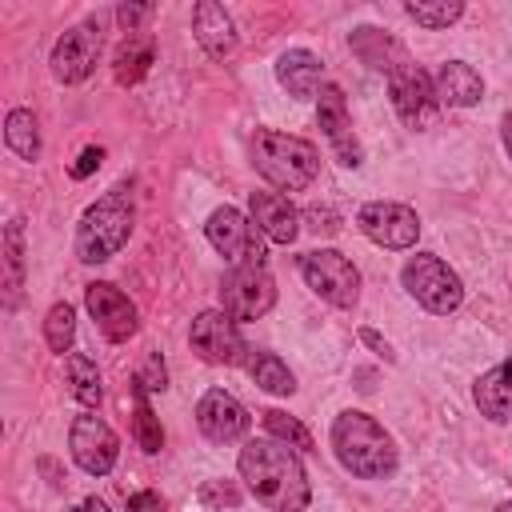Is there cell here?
I'll return each mask as SVG.
<instances>
[{
  "mask_svg": "<svg viewBox=\"0 0 512 512\" xmlns=\"http://www.w3.org/2000/svg\"><path fill=\"white\" fill-rule=\"evenodd\" d=\"M240 476L248 492L272 512H304L312 500L300 456L280 440H252L240 452Z\"/></svg>",
  "mask_w": 512,
  "mask_h": 512,
  "instance_id": "1",
  "label": "cell"
},
{
  "mask_svg": "<svg viewBox=\"0 0 512 512\" xmlns=\"http://www.w3.org/2000/svg\"><path fill=\"white\" fill-rule=\"evenodd\" d=\"M332 448H336V460L360 480H384L396 468L392 436L368 412H356V408L332 420Z\"/></svg>",
  "mask_w": 512,
  "mask_h": 512,
  "instance_id": "2",
  "label": "cell"
},
{
  "mask_svg": "<svg viewBox=\"0 0 512 512\" xmlns=\"http://www.w3.org/2000/svg\"><path fill=\"white\" fill-rule=\"evenodd\" d=\"M136 224V204L128 188H112L104 192L96 204H88V212L76 224V256L84 264H104L108 256H116Z\"/></svg>",
  "mask_w": 512,
  "mask_h": 512,
  "instance_id": "3",
  "label": "cell"
},
{
  "mask_svg": "<svg viewBox=\"0 0 512 512\" xmlns=\"http://www.w3.org/2000/svg\"><path fill=\"white\" fill-rule=\"evenodd\" d=\"M252 164L256 172L284 192L308 188L320 172V152L312 140L288 136V132H272V128H256L252 136Z\"/></svg>",
  "mask_w": 512,
  "mask_h": 512,
  "instance_id": "4",
  "label": "cell"
},
{
  "mask_svg": "<svg viewBox=\"0 0 512 512\" xmlns=\"http://www.w3.org/2000/svg\"><path fill=\"white\" fill-rule=\"evenodd\" d=\"M400 280H404L408 296H412L420 308L436 312V316L456 312L460 300H464V284H460V276H456L440 256H428V252L412 256V260L404 264Z\"/></svg>",
  "mask_w": 512,
  "mask_h": 512,
  "instance_id": "5",
  "label": "cell"
},
{
  "mask_svg": "<svg viewBox=\"0 0 512 512\" xmlns=\"http://www.w3.org/2000/svg\"><path fill=\"white\" fill-rule=\"evenodd\" d=\"M204 236L236 268H264V232L240 208H216L204 224Z\"/></svg>",
  "mask_w": 512,
  "mask_h": 512,
  "instance_id": "6",
  "label": "cell"
},
{
  "mask_svg": "<svg viewBox=\"0 0 512 512\" xmlns=\"http://www.w3.org/2000/svg\"><path fill=\"white\" fill-rule=\"evenodd\" d=\"M300 272H304V284H308L320 300H328V304H336V308H352V304L360 300V272H356V264H352L344 252H336V248L304 252V256H300Z\"/></svg>",
  "mask_w": 512,
  "mask_h": 512,
  "instance_id": "7",
  "label": "cell"
},
{
  "mask_svg": "<svg viewBox=\"0 0 512 512\" xmlns=\"http://www.w3.org/2000/svg\"><path fill=\"white\" fill-rule=\"evenodd\" d=\"M388 92H392V104L400 112V120L408 128H432L440 120V100H436V84L428 80V72L420 64H400L392 76H388Z\"/></svg>",
  "mask_w": 512,
  "mask_h": 512,
  "instance_id": "8",
  "label": "cell"
},
{
  "mask_svg": "<svg viewBox=\"0 0 512 512\" xmlns=\"http://www.w3.org/2000/svg\"><path fill=\"white\" fill-rule=\"evenodd\" d=\"M356 224H360V232L372 244L396 248V252L400 248H412L416 236H420V216L408 204H400V200H368L356 212Z\"/></svg>",
  "mask_w": 512,
  "mask_h": 512,
  "instance_id": "9",
  "label": "cell"
},
{
  "mask_svg": "<svg viewBox=\"0 0 512 512\" xmlns=\"http://www.w3.org/2000/svg\"><path fill=\"white\" fill-rule=\"evenodd\" d=\"M276 304V280L264 268H232L220 280V312L232 320H256Z\"/></svg>",
  "mask_w": 512,
  "mask_h": 512,
  "instance_id": "10",
  "label": "cell"
},
{
  "mask_svg": "<svg viewBox=\"0 0 512 512\" xmlns=\"http://www.w3.org/2000/svg\"><path fill=\"white\" fill-rule=\"evenodd\" d=\"M68 448H72V460L88 476L112 472V464L120 456V440H116V432L100 416H76L72 420V432H68Z\"/></svg>",
  "mask_w": 512,
  "mask_h": 512,
  "instance_id": "11",
  "label": "cell"
},
{
  "mask_svg": "<svg viewBox=\"0 0 512 512\" xmlns=\"http://www.w3.org/2000/svg\"><path fill=\"white\" fill-rule=\"evenodd\" d=\"M188 340H192V348L208 360V364H240L244 360V336H240V328H236V320L228 316V312H200L196 320H192V332H188Z\"/></svg>",
  "mask_w": 512,
  "mask_h": 512,
  "instance_id": "12",
  "label": "cell"
},
{
  "mask_svg": "<svg viewBox=\"0 0 512 512\" xmlns=\"http://www.w3.org/2000/svg\"><path fill=\"white\" fill-rule=\"evenodd\" d=\"M100 60V28L76 24L52 44V76L64 84H80Z\"/></svg>",
  "mask_w": 512,
  "mask_h": 512,
  "instance_id": "13",
  "label": "cell"
},
{
  "mask_svg": "<svg viewBox=\"0 0 512 512\" xmlns=\"http://www.w3.org/2000/svg\"><path fill=\"white\" fill-rule=\"evenodd\" d=\"M84 304H88L92 320L100 324V332H104L108 340H116V344H120V340L136 336V328H140L136 304H132L116 284H108V280L88 284V288H84Z\"/></svg>",
  "mask_w": 512,
  "mask_h": 512,
  "instance_id": "14",
  "label": "cell"
},
{
  "mask_svg": "<svg viewBox=\"0 0 512 512\" xmlns=\"http://www.w3.org/2000/svg\"><path fill=\"white\" fill-rule=\"evenodd\" d=\"M316 120H320L328 144L336 148V160L348 164V168H356L364 160V152H360V140L352 132V120H348V100H344V92L336 84H324L320 88V96H316Z\"/></svg>",
  "mask_w": 512,
  "mask_h": 512,
  "instance_id": "15",
  "label": "cell"
},
{
  "mask_svg": "<svg viewBox=\"0 0 512 512\" xmlns=\"http://www.w3.org/2000/svg\"><path fill=\"white\" fill-rule=\"evenodd\" d=\"M196 424L212 444H232V440H240L248 432V412L232 392L208 388L200 396V404H196Z\"/></svg>",
  "mask_w": 512,
  "mask_h": 512,
  "instance_id": "16",
  "label": "cell"
},
{
  "mask_svg": "<svg viewBox=\"0 0 512 512\" xmlns=\"http://www.w3.org/2000/svg\"><path fill=\"white\" fill-rule=\"evenodd\" d=\"M248 208H252V224L276 240V244H292L300 236V212L292 208L288 196L280 192H252L248 196Z\"/></svg>",
  "mask_w": 512,
  "mask_h": 512,
  "instance_id": "17",
  "label": "cell"
},
{
  "mask_svg": "<svg viewBox=\"0 0 512 512\" xmlns=\"http://www.w3.org/2000/svg\"><path fill=\"white\" fill-rule=\"evenodd\" d=\"M192 24H196L200 48H204L212 60H224V56L236 52V24H232V16L224 12V4L200 0V4L192 8Z\"/></svg>",
  "mask_w": 512,
  "mask_h": 512,
  "instance_id": "18",
  "label": "cell"
},
{
  "mask_svg": "<svg viewBox=\"0 0 512 512\" xmlns=\"http://www.w3.org/2000/svg\"><path fill=\"white\" fill-rule=\"evenodd\" d=\"M276 80H280V88H288V96L316 100L324 88V64H320V56H312L304 48H288L276 60Z\"/></svg>",
  "mask_w": 512,
  "mask_h": 512,
  "instance_id": "19",
  "label": "cell"
},
{
  "mask_svg": "<svg viewBox=\"0 0 512 512\" xmlns=\"http://www.w3.org/2000/svg\"><path fill=\"white\" fill-rule=\"evenodd\" d=\"M432 84H436V100L448 104V108H472V104H480V96H484L480 72H476L472 64H464V60L440 64V72H436Z\"/></svg>",
  "mask_w": 512,
  "mask_h": 512,
  "instance_id": "20",
  "label": "cell"
},
{
  "mask_svg": "<svg viewBox=\"0 0 512 512\" xmlns=\"http://www.w3.org/2000/svg\"><path fill=\"white\" fill-rule=\"evenodd\" d=\"M472 400H476L480 416H488V420H496V424L512 420V356L500 360L496 368H488V372L476 380Z\"/></svg>",
  "mask_w": 512,
  "mask_h": 512,
  "instance_id": "21",
  "label": "cell"
},
{
  "mask_svg": "<svg viewBox=\"0 0 512 512\" xmlns=\"http://www.w3.org/2000/svg\"><path fill=\"white\" fill-rule=\"evenodd\" d=\"M348 44H352V52L368 64V68H376V72H396L400 64H408V52H404V44L396 40V36H388V32H380V28H356L352 36H348Z\"/></svg>",
  "mask_w": 512,
  "mask_h": 512,
  "instance_id": "22",
  "label": "cell"
},
{
  "mask_svg": "<svg viewBox=\"0 0 512 512\" xmlns=\"http://www.w3.org/2000/svg\"><path fill=\"white\" fill-rule=\"evenodd\" d=\"M24 288V220H12L4 228V304L16 308Z\"/></svg>",
  "mask_w": 512,
  "mask_h": 512,
  "instance_id": "23",
  "label": "cell"
},
{
  "mask_svg": "<svg viewBox=\"0 0 512 512\" xmlns=\"http://www.w3.org/2000/svg\"><path fill=\"white\" fill-rule=\"evenodd\" d=\"M248 376H252L264 392H272V396L296 392V376L288 372V364H284L276 352H252V356H248Z\"/></svg>",
  "mask_w": 512,
  "mask_h": 512,
  "instance_id": "24",
  "label": "cell"
},
{
  "mask_svg": "<svg viewBox=\"0 0 512 512\" xmlns=\"http://www.w3.org/2000/svg\"><path fill=\"white\" fill-rule=\"evenodd\" d=\"M4 140L8 148L20 156V160H36L40 156V128H36V116L28 108H12L8 120H4Z\"/></svg>",
  "mask_w": 512,
  "mask_h": 512,
  "instance_id": "25",
  "label": "cell"
},
{
  "mask_svg": "<svg viewBox=\"0 0 512 512\" xmlns=\"http://www.w3.org/2000/svg\"><path fill=\"white\" fill-rule=\"evenodd\" d=\"M68 380H72V396L84 404V408H96L104 400V388H100V372L88 356H68Z\"/></svg>",
  "mask_w": 512,
  "mask_h": 512,
  "instance_id": "26",
  "label": "cell"
},
{
  "mask_svg": "<svg viewBox=\"0 0 512 512\" xmlns=\"http://www.w3.org/2000/svg\"><path fill=\"white\" fill-rule=\"evenodd\" d=\"M404 12L424 28H448L464 16V4L460 0H408Z\"/></svg>",
  "mask_w": 512,
  "mask_h": 512,
  "instance_id": "27",
  "label": "cell"
},
{
  "mask_svg": "<svg viewBox=\"0 0 512 512\" xmlns=\"http://www.w3.org/2000/svg\"><path fill=\"white\" fill-rule=\"evenodd\" d=\"M72 336H76V312H72V304H52L48 308V316H44V340H48V348L52 352H68L72 348Z\"/></svg>",
  "mask_w": 512,
  "mask_h": 512,
  "instance_id": "28",
  "label": "cell"
},
{
  "mask_svg": "<svg viewBox=\"0 0 512 512\" xmlns=\"http://www.w3.org/2000/svg\"><path fill=\"white\" fill-rule=\"evenodd\" d=\"M132 392H136V416H132V436H136V444H140L144 452H160V448H164V428H160L156 412L148 408V400H144V388H136V384H132Z\"/></svg>",
  "mask_w": 512,
  "mask_h": 512,
  "instance_id": "29",
  "label": "cell"
},
{
  "mask_svg": "<svg viewBox=\"0 0 512 512\" xmlns=\"http://www.w3.org/2000/svg\"><path fill=\"white\" fill-rule=\"evenodd\" d=\"M264 428H268L272 440H280V444H288V448H312V432H308L296 416H288V412H280V408H268V412H264Z\"/></svg>",
  "mask_w": 512,
  "mask_h": 512,
  "instance_id": "30",
  "label": "cell"
},
{
  "mask_svg": "<svg viewBox=\"0 0 512 512\" xmlns=\"http://www.w3.org/2000/svg\"><path fill=\"white\" fill-rule=\"evenodd\" d=\"M152 64V44L148 40H128L120 52H116V80L120 84H136Z\"/></svg>",
  "mask_w": 512,
  "mask_h": 512,
  "instance_id": "31",
  "label": "cell"
},
{
  "mask_svg": "<svg viewBox=\"0 0 512 512\" xmlns=\"http://www.w3.org/2000/svg\"><path fill=\"white\" fill-rule=\"evenodd\" d=\"M200 504L204 508H236L240 504V492L232 480H204L200 484Z\"/></svg>",
  "mask_w": 512,
  "mask_h": 512,
  "instance_id": "32",
  "label": "cell"
},
{
  "mask_svg": "<svg viewBox=\"0 0 512 512\" xmlns=\"http://www.w3.org/2000/svg\"><path fill=\"white\" fill-rule=\"evenodd\" d=\"M136 388H144V392H164L168 388V368H164L160 352H148L144 368L136 372Z\"/></svg>",
  "mask_w": 512,
  "mask_h": 512,
  "instance_id": "33",
  "label": "cell"
},
{
  "mask_svg": "<svg viewBox=\"0 0 512 512\" xmlns=\"http://www.w3.org/2000/svg\"><path fill=\"white\" fill-rule=\"evenodd\" d=\"M148 12H152L148 4H120L116 8V20H120L124 32H140V24L148 20Z\"/></svg>",
  "mask_w": 512,
  "mask_h": 512,
  "instance_id": "34",
  "label": "cell"
},
{
  "mask_svg": "<svg viewBox=\"0 0 512 512\" xmlns=\"http://www.w3.org/2000/svg\"><path fill=\"white\" fill-rule=\"evenodd\" d=\"M304 220H308V228H312V232H324V236H332V232L340 228V216H336L332 208H308V212H304Z\"/></svg>",
  "mask_w": 512,
  "mask_h": 512,
  "instance_id": "35",
  "label": "cell"
},
{
  "mask_svg": "<svg viewBox=\"0 0 512 512\" xmlns=\"http://www.w3.org/2000/svg\"><path fill=\"white\" fill-rule=\"evenodd\" d=\"M100 160H104V148H96V144H92V148H84V152L76 156V164H72V176H76V180L92 176V172L100 168Z\"/></svg>",
  "mask_w": 512,
  "mask_h": 512,
  "instance_id": "36",
  "label": "cell"
},
{
  "mask_svg": "<svg viewBox=\"0 0 512 512\" xmlns=\"http://www.w3.org/2000/svg\"><path fill=\"white\" fill-rule=\"evenodd\" d=\"M128 512H164V500L156 492H132L128 496Z\"/></svg>",
  "mask_w": 512,
  "mask_h": 512,
  "instance_id": "37",
  "label": "cell"
},
{
  "mask_svg": "<svg viewBox=\"0 0 512 512\" xmlns=\"http://www.w3.org/2000/svg\"><path fill=\"white\" fill-rule=\"evenodd\" d=\"M360 340H364L368 348H376V352H380L384 360H396V352H392V344H388V340H384L380 332H372V328H364V332H360Z\"/></svg>",
  "mask_w": 512,
  "mask_h": 512,
  "instance_id": "38",
  "label": "cell"
},
{
  "mask_svg": "<svg viewBox=\"0 0 512 512\" xmlns=\"http://www.w3.org/2000/svg\"><path fill=\"white\" fill-rule=\"evenodd\" d=\"M72 512H108V504H104V500H96V496H88V500H80Z\"/></svg>",
  "mask_w": 512,
  "mask_h": 512,
  "instance_id": "39",
  "label": "cell"
},
{
  "mask_svg": "<svg viewBox=\"0 0 512 512\" xmlns=\"http://www.w3.org/2000/svg\"><path fill=\"white\" fill-rule=\"evenodd\" d=\"M500 136H504V148L512 156V112H504V124H500Z\"/></svg>",
  "mask_w": 512,
  "mask_h": 512,
  "instance_id": "40",
  "label": "cell"
},
{
  "mask_svg": "<svg viewBox=\"0 0 512 512\" xmlns=\"http://www.w3.org/2000/svg\"><path fill=\"white\" fill-rule=\"evenodd\" d=\"M496 512H512V500H504V504H500V508H496Z\"/></svg>",
  "mask_w": 512,
  "mask_h": 512,
  "instance_id": "41",
  "label": "cell"
}]
</instances>
